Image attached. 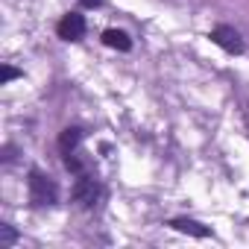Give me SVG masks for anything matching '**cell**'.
Returning <instances> with one entry per match:
<instances>
[{
	"instance_id": "1",
	"label": "cell",
	"mask_w": 249,
	"mask_h": 249,
	"mask_svg": "<svg viewBox=\"0 0 249 249\" xmlns=\"http://www.w3.org/2000/svg\"><path fill=\"white\" fill-rule=\"evenodd\" d=\"M27 185H30V202L38 205V208H41V205H53V202L59 199L56 182H53L47 173H41V170H30Z\"/></svg>"
},
{
	"instance_id": "2",
	"label": "cell",
	"mask_w": 249,
	"mask_h": 249,
	"mask_svg": "<svg viewBox=\"0 0 249 249\" xmlns=\"http://www.w3.org/2000/svg\"><path fill=\"white\" fill-rule=\"evenodd\" d=\"M208 38H211L217 47H223L226 53H231V56H240V53H243V38H240V33H237L234 27L220 24V27H214V30L208 33Z\"/></svg>"
},
{
	"instance_id": "3",
	"label": "cell",
	"mask_w": 249,
	"mask_h": 249,
	"mask_svg": "<svg viewBox=\"0 0 249 249\" xmlns=\"http://www.w3.org/2000/svg\"><path fill=\"white\" fill-rule=\"evenodd\" d=\"M97 196H100V182H97L91 173H82V176L76 179V185H73V199H76L82 208H91V205L97 202Z\"/></svg>"
},
{
	"instance_id": "4",
	"label": "cell",
	"mask_w": 249,
	"mask_h": 249,
	"mask_svg": "<svg viewBox=\"0 0 249 249\" xmlns=\"http://www.w3.org/2000/svg\"><path fill=\"white\" fill-rule=\"evenodd\" d=\"M56 33L62 41H79L85 36V18L79 12H68L59 24H56Z\"/></svg>"
},
{
	"instance_id": "5",
	"label": "cell",
	"mask_w": 249,
	"mask_h": 249,
	"mask_svg": "<svg viewBox=\"0 0 249 249\" xmlns=\"http://www.w3.org/2000/svg\"><path fill=\"white\" fill-rule=\"evenodd\" d=\"M79 141H82V129H79V126L62 129V135H59V150H62V156H71V153L79 147Z\"/></svg>"
},
{
	"instance_id": "6",
	"label": "cell",
	"mask_w": 249,
	"mask_h": 249,
	"mask_svg": "<svg viewBox=\"0 0 249 249\" xmlns=\"http://www.w3.org/2000/svg\"><path fill=\"white\" fill-rule=\"evenodd\" d=\"M103 44H106V47H111V50H123V53L132 47L129 36L123 33V30H106V33H103Z\"/></svg>"
},
{
	"instance_id": "7",
	"label": "cell",
	"mask_w": 249,
	"mask_h": 249,
	"mask_svg": "<svg viewBox=\"0 0 249 249\" xmlns=\"http://www.w3.org/2000/svg\"><path fill=\"white\" fill-rule=\"evenodd\" d=\"M170 226L176 231H185V234H194V237H208V229L196 220H188V217H176V220H170Z\"/></svg>"
},
{
	"instance_id": "8",
	"label": "cell",
	"mask_w": 249,
	"mask_h": 249,
	"mask_svg": "<svg viewBox=\"0 0 249 249\" xmlns=\"http://www.w3.org/2000/svg\"><path fill=\"white\" fill-rule=\"evenodd\" d=\"M18 240V234H15V229L12 226H0V246H9V243H15Z\"/></svg>"
},
{
	"instance_id": "9",
	"label": "cell",
	"mask_w": 249,
	"mask_h": 249,
	"mask_svg": "<svg viewBox=\"0 0 249 249\" xmlns=\"http://www.w3.org/2000/svg\"><path fill=\"white\" fill-rule=\"evenodd\" d=\"M18 76H21V71H15V68H9V65L0 68V85H6V82H12V79H18Z\"/></svg>"
},
{
	"instance_id": "10",
	"label": "cell",
	"mask_w": 249,
	"mask_h": 249,
	"mask_svg": "<svg viewBox=\"0 0 249 249\" xmlns=\"http://www.w3.org/2000/svg\"><path fill=\"white\" fill-rule=\"evenodd\" d=\"M79 3H82V6H91V9H94V6H100V3H103V0H79Z\"/></svg>"
}]
</instances>
